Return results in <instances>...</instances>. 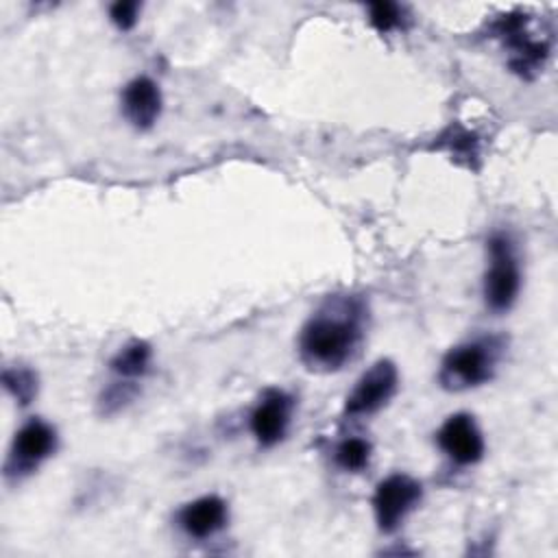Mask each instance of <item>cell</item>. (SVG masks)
<instances>
[{"mask_svg":"<svg viewBox=\"0 0 558 558\" xmlns=\"http://www.w3.org/2000/svg\"><path fill=\"white\" fill-rule=\"evenodd\" d=\"M362 305L351 299H333L316 312L301 329L299 351L301 360L312 371H338L342 368L362 342Z\"/></svg>","mask_w":558,"mask_h":558,"instance_id":"cell-1","label":"cell"},{"mask_svg":"<svg viewBox=\"0 0 558 558\" xmlns=\"http://www.w3.org/2000/svg\"><path fill=\"white\" fill-rule=\"evenodd\" d=\"M495 340H475L451 349L440 366V384L447 390H466L490 379L497 362Z\"/></svg>","mask_w":558,"mask_h":558,"instance_id":"cell-2","label":"cell"},{"mask_svg":"<svg viewBox=\"0 0 558 558\" xmlns=\"http://www.w3.org/2000/svg\"><path fill=\"white\" fill-rule=\"evenodd\" d=\"M490 268L484 277V296L490 310L504 312L512 307L521 288V270L512 248V242L504 233H495L488 240Z\"/></svg>","mask_w":558,"mask_h":558,"instance_id":"cell-3","label":"cell"},{"mask_svg":"<svg viewBox=\"0 0 558 558\" xmlns=\"http://www.w3.org/2000/svg\"><path fill=\"white\" fill-rule=\"evenodd\" d=\"M423 488L421 484L405 475V473H395L381 480L375 488L373 495V510H375V521L381 532H392L401 525L405 514L416 508L421 501Z\"/></svg>","mask_w":558,"mask_h":558,"instance_id":"cell-4","label":"cell"},{"mask_svg":"<svg viewBox=\"0 0 558 558\" xmlns=\"http://www.w3.org/2000/svg\"><path fill=\"white\" fill-rule=\"evenodd\" d=\"M399 373L390 360L375 362L353 386L344 401L347 416H366L381 410L397 392Z\"/></svg>","mask_w":558,"mask_h":558,"instance_id":"cell-5","label":"cell"},{"mask_svg":"<svg viewBox=\"0 0 558 558\" xmlns=\"http://www.w3.org/2000/svg\"><path fill=\"white\" fill-rule=\"evenodd\" d=\"M57 447V434L54 429L39 421L33 418L26 425H22L13 438L11 453L7 460V477H22L31 471L37 469L41 460H46Z\"/></svg>","mask_w":558,"mask_h":558,"instance_id":"cell-6","label":"cell"},{"mask_svg":"<svg viewBox=\"0 0 558 558\" xmlns=\"http://www.w3.org/2000/svg\"><path fill=\"white\" fill-rule=\"evenodd\" d=\"M440 449L458 464H475L484 456V438L473 416L453 414L438 429Z\"/></svg>","mask_w":558,"mask_h":558,"instance_id":"cell-7","label":"cell"},{"mask_svg":"<svg viewBox=\"0 0 558 558\" xmlns=\"http://www.w3.org/2000/svg\"><path fill=\"white\" fill-rule=\"evenodd\" d=\"M290 412H292V399L281 390H268L251 414L253 436L264 447H272L286 436Z\"/></svg>","mask_w":558,"mask_h":558,"instance_id":"cell-8","label":"cell"},{"mask_svg":"<svg viewBox=\"0 0 558 558\" xmlns=\"http://www.w3.org/2000/svg\"><path fill=\"white\" fill-rule=\"evenodd\" d=\"M122 111L135 129H150L161 113L159 85L148 76H137L122 92Z\"/></svg>","mask_w":558,"mask_h":558,"instance_id":"cell-9","label":"cell"},{"mask_svg":"<svg viewBox=\"0 0 558 558\" xmlns=\"http://www.w3.org/2000/svg\"><path fill=\"white\" fill-rule=\"evenodd\" d=\"M227 523V504L216 495H205L187 504L179 514V525L187 536L207 538Z\"/></svg>","mask_w":558,"mask_h":558,"instance_id":"cell-10","label":"cell"},{"mask_svg":"<svg viewBox=\"0 0 558 558\" xmlns=\"http://www.w3.org/2000/svg\"><path fill=\"white\" fill-rule=\"evenodd\" d=\"M150 364V347L142 340H135L120 349L111 360V371L122 377H137L144 375Z\"/></svg>","mask_w":558,"mask_h":558,"instance_id":"cell-11","label":"cell"},{"mask_svg":"<svg viewBox=\"0 0 558 558\" xmlns=\"http://www.w3.org/2000/svg\"><path fill=\"white\" fill-rule=\"evenodd\" d=\"M2 384L22 405H28L37 395V375L31 368H7L2 373Z\"/></svg>","mask_w":558,"mask_h":558,"instance_id":"cell-12","label":"cell"},{"mask_svg":"<svg viewBox=\"0 0 558 558\" xmlns=\"http://www.w3.org/2000/svg\"><path fill=\"white\" fill-rule=\"evenodd\" d=\"M371 458V442L364 438H347L336 447V462L344 471H362Z\"/></svg>","mask_w":558,"mask_h":558,"instance_id":"cell-13","label":"cell"},{"mask_svg":"<svg viewBox=\"0 0 558 558\" xmlns=\"http://www.w3.org/2000/svg\"><path fill=\"white\" fill-rule=\"evenodd\" d=\"M368 17L379 33H388L401 24V9L392 2H373L368 7Z\"/></svg>","mask_w":558,"mask_h":558,"instance_id":"cell-14","label":"cell"},{"mask_svg":"<svg viewBox=\"0 0 558 558\" xmlns=\"http://www.w3.org/2000/svg\"><path fill=\"white\" fill-rule=\"evenodd\" d=\"M137 13H140V2H133V0H120V2L111 4V9H109L111 22L120 31L133 28L135 22H137Z\"/></svg>","mask_w":558,"mask_h":558,"instance_id":"cell-15","label":"cell"},{"mask_svg":"<svg viewBox=\"0 0 558 558\" xmlns=\"http://www.w3.org/2000/svg\"><path fill=\"white\" fill-rule=\"evenodd\" d=\"M135 395V388L129 384H116L111 386L105 395H102V412H113L120 410L126 401H131V397Z\"/></svg>","mask_w":558,"mask_h":558,"instance_id":"cell-16","label":"cell"}]
</instances>
